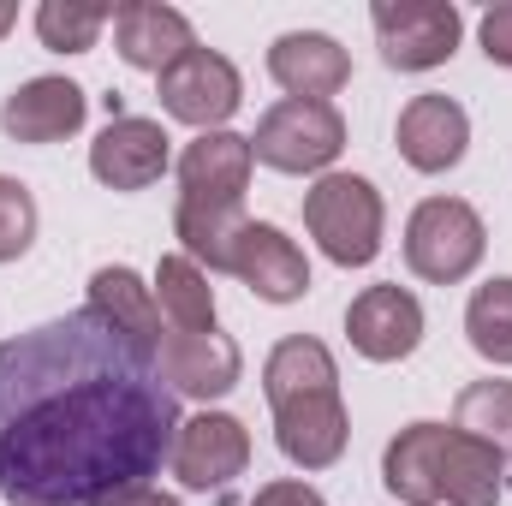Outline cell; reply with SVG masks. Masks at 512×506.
I'll use <instances>...</instances> for the list:
<instances>
[{
    "label": "cell",
    "mask_w": 512,
    "mask_h": 506,
    "mask_svg": "<svg viewBox=\"0 0 512 506\" xmlns=\"http://www.w3.org/2000/svg\"><path fill=\"white\" fill-rule=\"evenodd\" d=\"M179 423L161 352L102 310L0 346V495L12 506H108L173 459Z\"/></svg>",
    "instance_id": "cell-1"
},
{
    "label": "cell",
    "mask_w": 512,
    "mask_h": 506,
    "mask_svg": "<svg viewBox=\"0 0 512 506\" xmlns=\"http://www.w3.org/2000/svg\"><path fill=\"white\" fill-rule=\"evenodd\" d=\"M382 483L405 506H501L507 453L447 423H411L387 441Z\"/></svg>",
    "instance_id": "cell-2"
},
{
    "label": "cell",
    "mask_w": 512,
    "mask_h": 506,
    "mask_svg": "<svg viewBox=\"0 0 512 506\" xmlns=\"http://www.w3.org/2000/svg\"><path fill=\"white\" fill-rule=\"evenodd\" d=\"M304 227H310V239L322 245L328 262L364 268V262L382 256V227H387L382 191L358 173H322L304 191Z\"/></svg>",
    "instance_id": "cell-3"
},
{
    "label": "cell",
    "mask_w": 512,
    "mask_h": 506,
    "mask_svg": "<svg viewBox=\"0 0 512 506\" xmlns=\"http://www.w3.org/2000/svg\"><path fill=\"white\" fill-rule=\"evenodd\" d=\"M483 251H489V227L459 197H429L405 221V262L429 286H459L465 274H477Z\"/></svg>",
    "instance_id": "cell-4"
},
{
    "label": "cell",
    "mask_w": 512,
    "mask_h": 506,
    "mask_svg": "<svg viewBox=\"0 0 512 506\" xmlns=\"http://www.w3.org/2000/svg\"><path fill=\"white\" fill-rule=\"evenodd\" d=\"M346 149V120L328 102H274L256 120L251 155L274 173H328Z\"/></svg>",
    "instance_id": "cell-5"
},
{
    "label": "cell",
    "mask_w": 512,
    "mask_h": 506,
    "mask_svg": "<svg viewBox=\"0 0 512 506\" xmlns=\"http://www.w3.org/2000/svg\"><path fill=\"white\" fill-rule=\"evenodd\" d=\"M370 18H376L382 60L393 72H435L453 60L465 36V18L453 0H376Z\"/></svg>",
    "instance_id": "cell-6"
},
{
    "label": "cell",
    "mask_w": 512,
    "mask_h": 506,
    "mask_svg": "<svg viewBox=\"0 0 512 506\" xmlns=\"http://www.w3.org/2000/svg\"><path fill=\"white\" fill-rule=\"evenodd\" d=\"M239 96H245V84H239L233 60L215 48H191L185 60H173L161 72V108L197 131H221L239 114Z\"/></svg>",
    "instance_id": "cell-7"
},
{
    "label": "cell",
    "mask_w": 512,
    "mask_h": 506,
    "mask_svg": "<svg viewBox=\"0 0 512 506\" xmlns=\"http://www.w3.org/2000/svg\"><path fill=\"white\" fill-rule=\"evenodd\" d=\"M251 465V435L239 417L227 411H203V417H185L179 435H173V477L185 489H227L233 477H245Z\"/></svg>",
    "instance_id": "cell-8"
},
{
    "label": "cell",
    "mask_w": 512,
    "mask_h": 506,
    "mask_svg": "<svg viewBox=\"0 0 512 506\" xmlns=\"http://www.w3.org/2000/svg\"><path fill=\"white\" fill-rule=\"evenodd\" d=\"M346 334L370 364H399V358H411L423 346V304L393 280L364 286L352 298V310H346Z\"/></svg>",
    "instance_id": "cell-9"
},
{
    "label": "cell",
    "mask_w": 512,
    "mask_h": 506,
    "mask_svg": "<svg viewBox=\"0 0 512 506\" xmlns=\"http://www.w3.org/2000/svg\"><path fill=\"white\" fill-rule=\"evenodd\" d=\"M346 435H352V417H346L340 387L274 405V441H280V453H286L292 465H304V471H328V465L346 453Z\"/></svg>",
    "instance_id": "cell-10"
},
{
    "label": "cell",
    "mask_w": 512,
    "mask_h": 506,
    "mask_svg": "<svg viewBox=\"0 0 512 506\" xmlns=\"http://www.w3.org/2000/svg\"><path fill=\"white\" fill-rule=\"evenodd\" d=\"M155 352H161L167 387L185 393V399H227V393L239 387V376H245L239 346H233L227 334H215V328H203V334L173 328V334L155 340Z\"/></svg>",
    "instance_id": "cell-11"
},
{
    "label": "cell",
    "mask_w": 512,
    "mask_h": 506,
    "mask_svg": "<svg viewBox=\"0 0 512 506\" xmlns=\"http://www.w3.org/2000/svg\"><path fill=\"white\" fill-rule=\"evenodd\" d=\"M268 78H274L292 102H328V96L346 90L352 60H346V48H340L334 36H322V30H286V36H274V48H268Z\"/></svg>",
    "instance_id": "cell-12"
},
{
    "label": "cell",
    "mask_w": 512,
    "mask_h": 506,
    "mask_svg": "<svg viewBox=\"0 0 512 506\" xmlns=\"http://www.w3.org/2000/svg\"><path fill=\"white\" fill-rule=\"evenodd\" d=\"M399 155L417 167V173H447V167H459L465 161V149H471V120H465V108L453 102V96H411L405 108H399Z\"/></svg>",
    "instance_id": "cell-13"
},
{
    "label": "cell",
    "mask_w": 512,
    "mask_h": 506,
    "mask_svg": "<svg viewBox=\"0 0 512 506\" xmlns=\"http://www.w3.org/2000/svg\"><path fill=\"white\" fill-rule=\"evenodd\" d=\"M167 143H173V137L161 131V120L126 114V120H114V126L90 143V173H96L108 191H143V185H155V179L167 173V161H173Z\"/></svg>",
    "instance_id": "cell-14"
},
{
    "label": "cell",
    "mask_w": 512,
    "mask_h": 506,
    "mask_svg": "<svg viewBox=\"0 0 512 506\" xmlns=\"http://www.w3.org/2000/svg\"><path fill=\"white\" fill-rule=\"evenodd\" d=\"M227 274H239L256 298H268V304H298L310 292V262H304V251L280 227H268V221H245Z\"/></svg>",
    "instance_id": "cell-15"
},
{
    "label": "cell",
    "mask_w": 512,
    "mask_h": 506,
    "mask_svg": "<svg viewBox=\"0 0 512 506\" xmlns=\"http://www.w3.org/2000/svg\"><path fill=\"white\" fill-rule=\"evenodd\" d=\"M90 96L72 78H30L0 102V131L12 143H60L84 126Z\"/></svg>",
    "instance_id": "cell-16"
},
{
    "label": "cell",
    "mask_w": 512,
    "mask_h": 506,
    "mask_svg": "<svg viewBox=\"0 0 512 506\" xmlns=\"http://www.w3.org/2000/svg\"><path fill=\"white\" fill-rule=\"evenodd\" d=\"M114 48L126 66L161 78L173 60H185L197 48V36H191L185 12H173L161 0H126V6H114Z\"/></svg>",
    "instance_id": "cell-17"
},
{
    "label": "cell",
    "mask_w": 512,
    "mask_h": 506,
    "mask_svg": "<svg viewBox=\"0 0 512 506\" xmlns=\"http://www.w3.org/2000/svg\"><path fill=\"white\" fill-rule=\"evenodd\" d=\"M251 137L239 131H197L179 155V185H185V203H239L245 185H251Z\"/></svg>",
    "instance_id": "cell-18"
},
{
    "label": "cell",
    "mask_w": 512,
    "mask_h": 506,
    "mask_svg": "<svg viewBox=\"0 0 512 506\" xmlns=\"http://www.w3.org/2000/svg\"><path fill=\"white\" fill-rule=\"evenodd\" d=\"M328 387H340L334 352H328L322 340H310V334L280 340V346L268 352V364H262V393H268V405H286V399H304V393H328Z\"/></svg>",
    "instance_id": "cell-19"
},
{
    "label": "cell",
    "mask_w": 512,
    "mask_h": 506,
    "mask_svg": "<svg viewBox=\"0 0 512 506\" xmlns=\"http://www.w3.org/2000/svg\"><path fill=\"white\" fill-rule=\"evenodd\" d=\"M173 233H179V245L191 262H209V268H233V245H239V233H245V215H239V203H185L179 197V209H173Z\"/></svg>",
    "instance_id": "cell-20"
},
{
    "label": "cell",
    "mask_w": 512,
    "mask_h": 506,
    "mask_svg": "<svg viewBox=\"0 0 512 506\" xmlns=\"http://www.w3.org/2000/svg\"><path fill=\"white\" fill-rule=\"evenodd\" d=\"M90 310H102L108 322H120L137 340H161V304H155V286H143L131 268H96L90 274Z\"/></svg>",
    "instance_id": "cell-21"
},
{
    "label": "cell",
    "mask_w": 512,
    "mask_h": 506,
    "mask_svg": "<svg viewBox=\"0 0 512 506\" xmlns=\"http://www.w3.org/2000/svg\"><path fill=\"white\" fill-rule=\"evenodd\" d=\"M155 304L173 316V328H185V334H203V328H215V286H209V274L191 262V256H161V268H155Z\"/></svg>",
    "instance_id": "cell-22"
},
{
    "label": "cell",
    "mask_w": 512,
    "mask_h": 506,
    "mask_svg": "<svg viewBox=\"0 0 512 506\" xmlns=\"http://www.w3.org/2000/svg\"><path fill=\"white\" fill-rule=\"evenodd\" d=\"M465 334H471L477 358L512 364V280H489V286L471 292V304H465Z\"/></svg>",
    "instance_id": "cell-23"
},
{
    "label": "cell",
    "mask_w": 512,
    "mask_h": 506,
    "mask_svg": "<svg viewBox=\"0 0 512 506\" xmlns=\"http://www.w3.org/2000/svg\"><path fill=\"white\" fill-rule=\"evenodd\" d=\"M102 24H114L108 6H84V0H42L36 6V36L54 54H90Z\"/></svg>",
    "instance_id": "cell-24"
},
{
    "label": "cell",
    "mask_w": 512,
    "mask_h": 506,
    "mask_svg": "<svg viewBox=\"0 0 512 506\" xmlns=\"http://www.w3.org/2000/svg\"><path fill=\"white\" fill-rule=\"evenodd\" d=\"M453 429H459V435H477V441H489V447L507 453V441H512V381H495V376L471 381V387L459 393Z\"/></svg>",
    "instance_id": "cell-25"
},
{
    "label": "cell",
    "mask_w": 512,
    "mask_h": 506,
    "mask_svg": "<svg viewBox=\"0 0 512 506\" xmlns=\"http://www.w3.org/2000/svg\"><path fill=\"white\" fill-rule=\"evenodd\" d=\"M30 239H36V197L30 185L0 173V262H18L30 251Z\"/></svg>",
    "instance_id": "cell-26"
},
{
    "label": "cell",
    "mask_w": 512,
    "mask_h": 506,
    "mask_svg": "<svg viewBox=\"0 0 512 506\" xmlns=\"http://www.w3.org/2000/svg\"><path fill=\"white\" fill-rule=\"evenodd\" d=\"M477 36H483V54H489L495 66H512V0H501V6L483 12Z\"/></svg>",
    "instance_id": "cell-27"
},
{
    "label": "cell",
    "mask_w": 512,
    "mask_h": 506,
    "mask_svg": "<svg viewBox=\"0 0 512 506\" xmlns=\"http://www.w3.org/2000/svg\"><path fill=\"white\" fill-rule=\"evenodd\" d=\"M251 506H322V495L310 483H268V489H256Z\"/></svg>",
    "instance_id": "cell-28"
},
{
    "label": "cell",
    "mask_w": 512,
    "mask_h": 506,
    "mask_svg": "<svg viewBox=\"0 0 512 506\" xmlns=\"http://www.w3.org/2000/svg\"><path fill=\"white\" fill-rule=\"evenodd\" d=\"M108 506H179L167 489H155V483H137V489H126V495H114Z\"/></svg>",
    "instance_id": "cell-29"
},
{
    "label": "cell",
    "mask_w": 512,
    "mask_h": 506,
    "mask_svg": "<svg viewBox=\"0 0 512 506\" xmlns=\"http://www.w3.org/2000/svg\"><path fill=\"white\" fill-rule=\"evenodd\" d=\"M12 24H18V6H12V0H0V36H6Z\"/></svg>",
    "instance_id": "cell-30"
}]
</instances>
